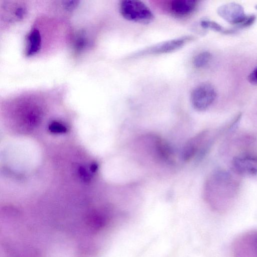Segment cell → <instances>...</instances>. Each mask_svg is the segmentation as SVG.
<instances>
[{
    "label": "cell",
    "instance_id": "16",
    "mask_svg": "<svg viewBox=\"0 0 257 257\" xmlns=\"http://www.w3.org/2000/svg\"><path fill=\"white\" fill-rule=\"evenodd\" d=\"M78 2L76 1H68L64 2V7L67 10H71L78 5Z\"/></svg>",
    "mask_w": 257,
    "mask_h": 257
},
{
    "label": "cell",
    "instance_id": "9",
    "mask_svg": "<svg viewBox=\"0 0 257 257\" xmlns=\"http://www.w3.org/2000/svg\"><path fill=\"white\" fill-rule=\"evenodd\" d=\"M195 0H174L171 2L169 8L171 13L178 17H185L193 13L197 7Z\"/></svg>",
    "mask_w": 257,
    "mask_h": 257
},
{
    "label": "cell",
    "instance_id": "1",
    "mask_svg": "<svg viewBox=\"0 0 257 257\" xmlns=\"http://www.w3.org/2000/svg\"><path fill=\"white\" fill-rule=\"evenodd\" d=\"M207 200L216 211L223 212L232 204L236 195L237 182L232 174L225 170H218L210 177Z\"/></svg>",
    "mask_w": 257,
    "mask_h": 257
},
{
    "label": "cell",
    "instance_id": "6",
    "mask_svg": "<svg viewBox=\"0 0 257 257\" xmlns=\"http://www.w3.org/2000/svg\"><path fill=\"white\" fill-rule=\"evenodd\" d=\"M233 172L243 176L257 175V154L242 153L233 157L231 162Z\"/></svg>",
    "mask_w": 257,
    "mask_h": 257
},
{
    "label": "cell",
    "instance_id": "4",
    "mask_svg": "<svg viewBox=\"0 0 257 257\" xmlns=\"http://www.w3.org/2000/svg\"><path fill=\"white\" fill-rule=\"evenodd\" d=\"M232 253L233 257H257V230L248 231L236 238Z\"/></svg>",
    "mask_w": 257,
    "mask_h": 257
},
{
    "label": "cell",
    "instance_id": "13",
    "mask_svg": "<svg viewBox=\"0 0 257 257\" xmlns=\"http://www.w3.org/2000/svg\"><path fill=\"white\" fill-rule=\"evenodd\" d=\"M87 45V40L83 33L78 35L74 40V48L76 52H81Z\"/></svg>",
    "mask_w": 257,
    "mask_h": 257
},
{
    "label": "cell",
    "instance_id": "11",
    "mask_svg": "<svg viewBox=\"0 0 257 257\" xmlns=\"http://www.w3.org/2000/svg\"><path fill=\"white\" fill-rule=\"evenodd\" d=\"M210 53L207 51L202 52L197 54L193 60V65L197 68L206 66L211 59Z\"/></svg>",
    "mask_w": 257,
    "mask_h": 257
},
{
    "label": "cell",
    "instance_id": "17",
    "mask_svg": "<svg viewBox=\"0 0 257 257\" xmlns=\"http://www.w3.org/2000/svg\"><path fill=\"white\" fill-rule=\"evenodd\" d=\"M255 9L257 10V5L255 6Z\"/></svg>",
    "mask_w": 257,
    "mask_h": 257
},
{
    "label": "cell",
    "instance_id": "14",
    "mask_svg": "<svg viewBox=\"0 0 257 257\" xmlns=\"http://www.w3.org/2000/svg\"><path fill=\"white\" fill-rule=\"evenodd\" d=\"M255 20V17L254 15L246 16L244 19L239 25L241 27H247L251 25Z\"/></svg>",
    "mask_w": 257,
    "mask_h": 257
},
{
    "label": "cell",
    "instance_id": "8",
    "mask_svg": "<svg viewBox=\"0 0 257 257\" xmlns=\"http://www.w3.org/2000/svg\"><path fill=\"white\" fill-rule=\"evenodd\" d=\"M218 15L226 22L239 25L246 17L243 8L235 3L226 4L220 6L217 10Z\"/></svg>",
    "mask_w": 257,
    "mask_h": 257
},
{
    "label": "cell",
    "instance_id": "7",
    "mask_svg": "<svg viewBox=\"0 0 257 257\" xmlns=\"http://www.w3.org/2000/svg\"><path fill=\"white\" fill-rule=\"evenodd\" d=\"M191 36H184L155 44L137 54L138 55L162 54L174 52L182 47L192 39Z\"/></svg>",
    "mask_w": 257,
    "mask_h": 257
},
{
    "label": "cell",
    "instance_id": "3",
    "mask_svg": "<svg viewBox=\"0 0 257 257\" xmlns=\"http://www.w3.org/2000/svg\"><path fill=\"white\" fill-rule=\"evenodd\" d=\"M214 139V137L209 136L208 131L200 133L191 139L185 145L182 154L183 159L188 161L196 155L202 157L209 150Z\"/></svg>",
    "mask_w": 257,
    "mask_h": 257
},
{
    "label": "cell",
    "instance_id": "12",
    "mask_svg": "<svg viewBox=\"0 0 257 257\" xmlns=\"http://www.w3.org/2000/svg\"><path fill=\"white\" fill-rule=\"evenodd\" d=\"M200 25L201 27L204 29H210L218 32L227 34L232 32V31L230 30L224 29L221 26L217 23L207 20L201 21Z\"/></svg>",
    "mask_w": 257,
    "mask_h": 257
},
{
    "label": "cell",
    "instance_id": "10",
    "mask_svg": "<svg viewBox=\"0 0 257 257\" xmlns=\"http://www.w3.org/2000/svg\"><path fill=\"white\" fill-rule=\"evenodd\" d=\"M41 46V37L39 31L36 29H32L26 38L25 54L31 56L38 52Z\"/></svg>",
    "mask_w": 257,
    "mask_h": 257
},
{
    "label": "cell",
    "instance_id": "15",
    "mask_svg": "<svg viewBox=\"0 0 257 257\" xmlns=\"http://www.w3.org/2000/svg\"><path fill=\"white\" fill-rule=\"evenodd\" d=\"M248 80L251 84L257 85V66L248 75Z\"/></svg>",
    "mask_w": 257,
    "mask_h": 257
},
{
    "label": "cell",
    "instance_id": "5",
    "mask_svg": "<svg viewBox=\"0 0 257 257\" xmlns=\"http://www.w3.org/2000/svg\"><path fill=\"white\" fill-rule=\"evenodd\" d=\"M216 96L214 87L209 83H202L192 91L190 100L193 107L198 111H204L213 102Z\"/></svg>",
    "mask_w": 257,
    "mask_h": 257
},
{
    "label": "cell",
    "instance_id": "2",
    "mask_svg": "<svg viewBox=\"0 0 257 257\" xmlns=\"http://www.w3.org/2000/svg\"><path fill=\"white\" fill-rule=\"evenodd\" d=\"M119 11L126 20L141 24H148L154 19L150 9L138 0H124L120 2Z\"/></svg>",
    "mask_w": 257,
    "mask_h": 257
}]
</instances>
